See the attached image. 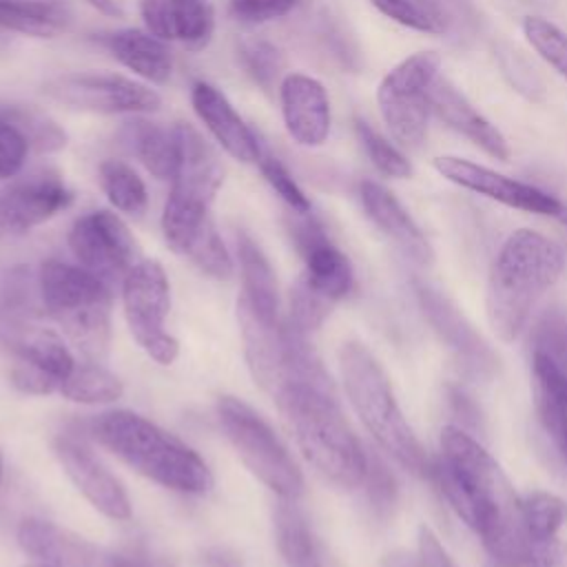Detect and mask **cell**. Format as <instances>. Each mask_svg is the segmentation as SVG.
I'll return each mask as SVG.
<instances>
[{"instance_id": "obj_1", "label": "cell", "mask_w": 567, "mask_h": 567, "mask_svg": "<svg viewBox=\"0 0 567 567\" xmlns=\"http://www.w3.org/2000/svg\"><path fill=\"white\" fill-rule=\"evenodd\" d=\"M430 478L452 509L481 536L485 549L520 527V498L489 452L465 430L443 427L441 454L432 461Z\"/></svg>"}, {"instance_id": "obj_2", "label": "cell", "mask_w": 567, "mask_h": 567, "mask_svg": "<svg viewBox=\"0 0 567 567\" xmlns=\"http://www.w3.org/2000/svg\"><path fill=\"white\" fill-rule=\"evenodd\" d=\"M306 461L330 483L343 489L359 487L368 467V452L348 425L334 388L288 383L275 394Z\"/></svg>"}, {"instance_id": "obj_3", "label": "cell", "mask_w": 567, "mask_h": 567, "mask_svg": "<svg viewBox=\"0 0 567 567\" xmlns=\"http://www.w3.org/2000/svg\"><path fill=\"white\" fill-rule=\"evenodd\" d=\"M565 266L563 248L545 235L520 228L501 246L487 284V317L503 341L525 328L536 301L556 284Z\"/></svg>"}, {"instance_id": "obj_4", "label": "cell", "mask_w": 567, "mask_h": 567, "mask_svg": "<svg viewBox=\"0 0 567 567\" xmlns=\"http://www.w3.org/2000/svg\"><path fill=\"white\" fill-rule=\"evenodd\" d=\"M91 434L162 487L182 494H204L213 487V474L193 447L135 412H104L91 421Z\"/></svg>"}, {"instance_id": "obj_5", "label": "cell", "mask_w": 567, "mask_h": 567, "mask_svg": "<svg viewBox=\"0 0 567 567\" xmlns=\"http://www.w3.org/2000/svg\"><path fill=\"white\" fill-rule=\"evenodd\" d=\"M339 370L346 394L365 430L401 467L416 476H430L432 461L408 425L392 385L372 352L348 341L339 350Z\"/></svg>"}, {"instance_id": "obj_6", "label": "cell", "mask_w": 567, "mask_h": 567, "mask_svg": "<svg viewBox=\"0 0 567 567\" xmlns=\"http://www.w3.org/2000/svg\"><path fill=\"white\" fill-rule=\"evenodd\" d=\"M177 168L162 213V230L171 250L186 255L190 244L204 233L210 204L224 182V168L213 146L190 126L177 124Z\"/></svg>"}, {"instance_id": "obj_7", "label": "cell", "mask_w": 567, "mask_h": 567, "mask_svg": "<svg viewBox=\"0 0 567 567\" xmlns=\"http://www.w3.org/2000/svg\"><path fill=\"white\" fill-rule=\"evenodd\" d=\"M44 312L89 359H102L109 346L111 286L82 266L49 259L38 270Z\"/></svg>"}, {"instance_id": "obj_8", "label": "cell", "mask_w": 567, "mask_h": 567, "mask_svg": "<svg viewBox=\"0 0 567 567\" xmlns=\"http://www.w3.org/2000/svg\"><path fill=\"white\" fill-rule=\"evenodd\" d=\"M217 416L246 467L279 498L297 501L303 492L301 470L261 414L235 396H221Z\"/></svg>"}, {"instance_id": "obj_9", "label": "cell", "mask_w": 567, "mask_h": 567, "mask_svg": "<svg viewBox=\"0 0 567 567\" xmlns=\"http://www.w3.org/2000/svg\"><path fill=\"white\" fill-rule=\"evenodd\" d=\"M439 55L414 53L396 64L379 84L377 102L392 137L405 148H419L427 133L430 89L439 78Z\"/></svg>"}, {"instance_id": "obj_10", "label": "cell", "mask_w": 567, "mask_h": 567, "mask_svg": "<svg viewBox=\"0 0 567 567\" xmlns=\"http://www.w3.org/2000/svg\"><path fill=\"white\" fill-rule=\"evenodd\" d=\"M122 301L135 341L151 359L171 365L177 359L179 343L166 332L171 290L164 268L153 259H140L122 281Z\"/></svg>"}, {"instance_id": "obj_11", "label": "cell", "mask_w": 567, "mask_h": 567, "mask_svg": "<svg viewBox=\"0 0 567 567\" xmlns=\"http://www.w3.org/2000/svg\"><path fill=\"white\" fill-rule=\"evenodd\" d=\"M69 248L78 264L100 279L122 284L137 264V246L126 224L111 210H93L73 221Z\"/></svg>"}, {"instance_id": "obj_12", "label": "cell", "mask_w": 567, "mask_h": 567, "mask_svg": "<svg viewBox=\"0 0 567 567\" xmlns=\"http://www.w3.org/2000/svg\"><path fill=\"white\" fill-rule=\"evenodd\" d=\"M44 95L91 113H151L162 97L155 89L115 73H75L51 80Z\"/></svg>"}, {"instance_id": "obj_13", "label": "cell", "mask_w": 567, "mask_h": 567, "mask_svg": "<svg viewBox=\"0 0 567 567\" xmlns=\"http://www.w3.org/2000/svg\"><path fill=\"white\" fill-rule=\"evenodd\" d=\"M55 456L66 476L84 494V498L113 520L131 518V501L122 483L100 463L82 436L64 432L55 439Z\"/></svg>"}, {"instance_id": "obj_14", "label": "cell", "mask_w": 567, "mask_h": 567, "mask_svg": "<svg viewBox=\"0 0 567 567\" xmlns=\"http://www.w3.org/2000/svg\"><path fill=\"white\" fill-rule=\"evenodd\" d=\"M434 168L445 179H450L463 188H470L478 195H485L489 199H496L509 208H520L527 213H538V215H549V217H558V213L563 208V202L556 199L554 195H549L532 184L505 177L492 168L461 159V157H452V155L436 157Z\"/></svg>"}, {"instance_id": "obj_15", "label": "cell", "mask_w": 567, "mask_h": 567, "mask_svg": "<svg viewBox=\"0 0 567 567\" xmlns=\"http://www.w3.org/2000/svg\"><path fill=\"white\" fill-rule=\"evenodd\" d=\"M244 352L255 381L272 396L288 381L290 334L286 321H264L241 297L237 299Z\"/></svg>"}, {"instance_id": "obj_16", "label": "cell", "mask_w": 567, "mask_h": 567, "mask_svg": "<svg viewBox=\"0 0 567 567\" xmlns=\"http://www.w3.org/2000/svg\"><path fill=\"white\" fill-rule=\"evenodd\" d=\"M73 202L58 175H33L0 195V237H13L51 219Z\"/></svg>"}, {"instance_id": "obj_17", "label": "cell", "mask_w": 567, "mask_h": 567, "mask_svg": "<svg viewBox=\"0 0 567 567\" xmlns=\"http://www.w3.org/2000/svg\"><path fill=\"white\" fill-rule=\"evenodd\" d=\"M290 233L306 266L303 279L330 301L346 297L354 281L352 266L348 257L328 239L321 224L312 217L297 219Z\"/></svg>"}, {"instance_id": "obj_18", "label": "cell", "mask_w": 567, "mask_h": 567, "mask_svg": "<svg viewBox=\"0 0 567 567\" xmlns=\"http://www.w3.org/2000/svg\"><path fill=\"white\" fill-rule=\"evenodd\" d=\"M286 131L301 146H321L330 133V100L323 84L303 73H288L279 86Z\"/></svg>"}, {"instance_id": "obj_19", "label": "cell", "mask_w": 567, "mask_h": 567, "mask_svg": "<svg viewBox=\"0 0 567 567\" xmlns=\"http://www.w3.org/2000/svg\"><path fill=\"white\" fill-rule=\"evenodd\" d=\"M190 102L197 117L217 140V144L235 159L257 164L261 159V146L250 126L239 117L226 95L208 82H195Z\"/></svg>"}, {"instance_id": "obj_20", "label": "cell", "mask_w": 567, "mask_h": 567, "mask_svg": "<svg viewBox=\"0 0 567 567\" xmlns=\"http://www.w3.org/2000/svg\"><path fill=\"white\" fill-rule=\"evenodd\" d=\"M140 13L153 35L190 49L206 47L215 27L213 9L204 0H142Z\"/></svg>"}, {"instance_id": "obj_21", "label": "cell", "mask_w": 567, "mask_h": 567, "mask_svg": "<svg viewBox=\"0 0 567 567\" xmlns=\"http://www.w3.org/2000/svg\"><path fill=\"white\" fill-rule=\"evenodd\" d=\"M361 204L368 213V217L419 266L432 264V248L421 233V228L414 224V219L408 215V210L399 204V199L381 184L377 182H361L359 186Z\"/></svg>"}, {"instance_id": "obj_22", "label": "cell", "mask_w": 567, "mask_h": 567, "mask_svg": "<svg viewBox=\"0 0 567 567\" xmlns=\"http://www.w3.org/2000/svg\"><path fill=\"white\" fill-rule=\"evenodd\" d=\"M419 303L423 308V315L432 323V328L441 334L443 341H447L450 348H454L463 359H467L476 368H492L494 357L485 341L476 334V330L467 323V319L458 312V308L439 290L432 286L416 281L414 284Z\"/></svg>"}, {"instance_id": "obj_23", "label": "cell", "mask_w": 567, "mask_h": 567, "mask_svg": "<svg viewBox=\"0 0 567 567\" xmlns=\"http://www.w3.org/2000/svg\"><path fill=\"white\" fill-rule=\"evenodd\" d=\"M430 111L456 133L481 146L496 159H507L509 148L505 137L445 80H434L430 89Z\"/></svg>"}, {"instance_id": "obj_24", "label": "cell", "mask_w": 567, "mask_h": 567, "mask_svg": "<svg viewBox=\"0 0 567 567\" xmlns=\"http://www.w3.org/2000/svg\"><path fill=\"white\" fill-rule=\"evenodd\" d=\"M16 536L27 556L58 567H91L97 556L89 540L49 520L24 518Z\"/></svg>"}, {"instance_id": "obj_25", "label": "cell", "mask_w": 567, "mask_h": 567, "mask_svg": "<svg viewBox=\"0 0 567 567\" xmlns=\"http://www.w3.org/2000/svg\"><path fill=\"white\" fill-rule=\"evenodd\" d=\"M100 44L111 51V55L124 64L135 75L153 82L166 84L173 71V58L168 47L162 38L153 35L151 31L140 29H120L104 33Z\"/></svg>"}, {"instance_id": "obj_26", "label": "cell", "mask_w": 567, "mask_h": 567, "mask_svg": "<svg viewBox=\"0 0 567 567\" xmlns=\"http://www.w3.org/2000/svg\"><path fill=\"white\" fill-rule=\"evenodd\" d=\"M237 257L241 270V299L264 321H279V290L275 270L255 239L244 230L237 233Z\"/></svg>"}, {"instance_id": "obj_27", "label": "cell", "mask_w": 567, "mask_h": 567, "mask_svg": "<svg viewBox=\"0 0 567 567\" xmlns=\"http://www.w3.org/2000/svg\"><path fill=\"white\" fill-rule=\"evenodd\" d=\"M272 520L277 549L288 567H321L317 538L295 498H279Z\"/></svg>"}, {"instance_id": "obj_28", "label": "cell", "mask_w": 567, "mask_h": 567, "mask_svg": "<svg viewBox=\"0 0 567 567\" xmlns=\"http://www.w3.org/2000/svg\"><path fill=\"white\" fill-rule=\"evenodd\" d=\"M122 140L153 177L173 179L177 168L175 128L168 131L146 120H133L124 126Z\"/></svg>"}, {"instance_id": "obj_29", "label": "cell", "mask_w": 567, "mask_h": 567, "mask_svg": "<svg viewBox=\"0 0 567 567\" xmlns=\"http://www.w3.org/2000/svg\"><path fill=\"white\" fill-rule=\"evenodd\" d=\"M71 11L58 0H0V29L31 35L55 38L66 31Z\"/></svg>"}, {"instance_id": "obj_30", "label": "cell", "mask_w": 567, "mask_h": 567, "mask_svg": "<svg viewBox=\"0 0 567 567\" xmlns=\"http://www.w3.org/2000/svg\"><path fill=\"white\" fill-rule=\"evenodd\" d=\"M100 184L106 199L122 213L140 217L148 206V195L142 177L120 159L100 164Z\"/></svg>"}, {"instance_id": "obj_31", "label": "cell", "mask_w": 567, "mask_h": 567, "mask_svg": "<svg viewBox=\"0 0 567 567\" xmlns=\"http://www.w3.org/2000/svg\"><path fill=\"white\" fill-rule=\"evenodd\" d=\"M124 392L122 381L100 363H82L60 385V394L75 403H111Z\"/></svg>"}, {"instance_id": "obj_32", "label": "cell", "mask_w": 567, "mask_h": 567, "mask_svg": "<svg viewBox=\"0 0 567 567\" xmlns=\"http://www.w3.org/2000/svg\"><path fill=\"white\" fill-rule=\"evenodd\" d=\"M520 527L532 538H551L567 518V503L549 492H532L518 501Z\"/></svg>"}, {"instance_id": "obj_33", "label": "cell", "mask_w": 567, "mask_h": 567, "mask_svg": "<svg viewBox=\"0 0 567 567\" xmlns=\"http://www.w3.org/2000/svg\"><path fill=\"white\" fill-rule=\"evenodd\" d=\"M383 16L394 22L432 35L450 31V20L436 0H370Z\"/></svg>"}, {"instance_id": "obj_34", "label": "cell", "mask_w": 567, "mask_h": 567, "mask_svg": "<svg viewBox=\"0 0 567 567\" xmlns=\"http://www.w3.org/2000/svg\"><path fill=\"white\" fill-rule=\"evenodd\" d=\"M523 33L534 51L563 78L567 80V33L543 18H525Z\"/></svg>"}, {"instance_id": "obj_35", "label": "cell", "mask_w": 567, "mask_h": 567, "mask_svg": "<svg viewBox=\"0 0 567 567\" xmlns=\"http://www.w3.org/2000/svg\"><path fill=\"white\" fill-rule=\"evenodd\" d=\"M334 301L326 299L323 295H319L303 277L292 286L290 290V315H288V323L308 334L315 332L323 321L326 317L330 315V308H332Z\"/></svg>"}, {"instance_id": "obj_36", "label": "cell", "mask_w": 567, "mask_h": 567, "mask_svg": "<svg viewBox=\"0 0 567 567\" xmlns=\"http://www.w3.org/2000/svg\"><path fill=\"white\" fill-rule=\"evenodd\" d=\"M239 60L248 71V75L264 91H270L284 71L281 51L266 40H244L239 44Z\"/></svg>"}, {"instance_id": "obj_37", "label": "cell", "mask_w": 567, "mask_h": 567, "mask_svg": "<svg viewBox=\"0 0 567 567\" xmlns=\"http://www.w3.org/2000/svg\"><path fill=\"white\" fill-rule=\"evenodd\" d=\"M354 128H357V135L363 144L370 162L377 166V171H381L388 177H410L412 175V166H410L408 157L394 144H390L383 135H379L368 122L357 120Z\"/></svg>"}, {"instance_id": "obj_38", "label": "cell", "mask_w": 567, "mask_h": 567, "mask_svg": "<svg viewBox=\"0 0 567 567\" xmlns=\"http://www.w3.org/2000/svg\"><path fill=\"white\" fill-rule=\"evenodd\" d=\"M202 272L215 279H228L233 275V259L215 228V224H208L204 233L190 244L186 255Z\"/></svg>"}, {"instance_id": "obj_39", "label": "cell", "mask_w": 567, "mask_h": 567, "mask_svg": "<svg viewBox=\"0 0 567 567\" xmlns=\"http://www.w3.org/2000/svg\"><path fill=\"white\" fill-rule=\"evenodd\" d=\"M534 403L547 434L554 439L560 456L567 463V390L532 388Z\"/></svg>"}, {"instance_id": "obj_40", "label": "cell", "mask_w": 567, "mask_h": 567, "mask_svg": "<svg viewBox=\"0 0 567 567\" xmlns=\"http://www.w3.org/2000/svg\"><path fill=\"white\" fill-rule=\"evenodd\" d=\"M16 124L18 128L24 133V137L29 140V146L35 151H58L66 144V135L64 131L49 117L35 113V111H24V109H9L4 111Z\"/></svg>"}, {"instance_id": "obj_41", "label": "cell", "mask_w": 567, "mask_h": 567, "mask_svg": "<svg viewBox=\"0 0 567 567\" xmlns=\"http://www.w3.org/2000/svg\"><path fill=\"white\" fill-rule=\"evenodd\" d=\"M261 168V175L266 177V182L272 186V190L299 215H308L310 213V202L306 197V193L299 188V184L295 182V177L288 173V168L272 155H261V159L257 162Z\"/></svg>"}, {"instance_id": "obj_42", "label": "cell", "mask_w": 567, "mask_h": 567, "mask_svg": "<svg viewBox=\"0 0 567 567\" xmlns=\"http://www.w3.org/2000/svg\"><path fill=\"white\" fill-rule=\"evenodd\" d=\"M29 148V140L18 124L4 111H0V182L20 173Z\"/></svg>"}, {"instance_id": "obj_43", "label": "cell", "mask_w": 567, "mask_h": 567, "mask_svg": "<svg viewBox=\"0 0 567 567\" xmlns=\"http://www.w3.org/2000/svg\"><path fill=\"white\" fill-rule=\"evenodd\" d=\"M365 494L372 503V507L381 514L388 512L394 505L396 498V483L385 463L379 456H368V467H365Z\"/></svg>"}, {"instance_id": "obj_44", "label": "cell", "mask_w": 567, "mask_h": 567, "mask_svg": "<svg viewBox=\"0 0 567 567\" xmlns=\"http://www.w3.org/2000/svg\"><path fill=\"white\" fill-rule=\"evenodd\" d=\"M299 0H230L228 11L239 22H268L286 16Z\"/></svg>"}, {"instance_id": "obj_45", "label": "cell", "mask_w": 567, "mask_h": 567, "mask_svg": "<svg viewBox=\"0 0 567 567\" xmlns=\"http://www.w3.org/2000/svg\"><path fill=\"white\" fill-rule=\"evenodd\" d=\"M419 567H456V563L450 558V554L443 549L439 538L427 529H419Z\"/></svg>"}, {"instance_id": "obj_46", "label": "cell", "mask_w": 567, "mask_h": 567, "mask_svg": "<svg viewBox=\"0 0 567 567\" xmlns=\"http://www.w3.org/2000/svg\"><path fill=\"white\" fill-rule=\"evenodd\" d=\"M450 405H452L454 416L461 421V430H465L467 434L478 430L481 414H478L476 405L472 403V399H467L461 390H450Z\"/></svg>"}, {"instance_id": "obj_47", "label": "cell", "mask_w": 567, "mask_h": 567, "mask_svg": "<svg viewBox=\"0 0 567 567\" xmlns=\"http://www.w3.org/2000/svg\"><path fill=\"white\" fill-rule=\"evenodd\" d=\"M153 565L155 563H151V558L142 551H117L102 563V567H153Z\"/></svg>"}, {"instance_id": "obj_48", "label": "cell", "mask_w": 567, "mask_h": 567, "mask_svg": "<svg viewBox=\"0 0 567 567\" xmlns=\"http://www.w3.org/2000/svg\"><path fill=\"white\" fill-rule=\"evenodd\" d=\"M202 567H241V560L224 547H210L202 554Z\"/></svg>"}, {"instance_id": "obj_49", "label": "cell", "mask_w": 567, "mask_h": 567, "mask_svg": "<svg viewBox=\"0 0 567 567\" xmlns=\"http://www.w3.org/2000/svg\"><path fill=\"white\" fill-rule=\"evenodd\" d=\"M86 2L109 18H126V0H86Z\"/></svg>"}, {"instance_id": "obj_50", "label": "cell", "mask_w": 567, "mask_h": 567, "mask_svg": "<svg viewBox=\"0 0 567 567\" xmlns=\"http://www.w3.org/2000/svg\"><path fill=\"white\" fill-rule=\"evenodd\" d=\"M383 567H419V565H416V560H412V556L399 551V554L388 556L385 563H383Z\"/></svg>"}, {"instance_id": "obj_51", "label": "cell", "mask_w": 567, "mask_h": 567, "mask_svg": "<svg viewBox=\"0 0 567 567\" xmlns=\"http://www.w3.org/2000/svg\"><path fill=\"white\" fill-rule=\"evenodd\" d=\"M560 224H565L567 226V204L563 202V208H560V213H558V217H556Z\"/></svg>"}, {"instance_id": "obj_52", "label": "cell", "mask_w": 567, "mask_h": 567, "mask_svg": "<svg viewBox=\"0 0 567 567\" xmlns=\"http://www.w3.org/2000/svg\"><path fill=\"white\" fill-rule=\"evenodd\" d=\"M20 567H58V565H49V563H42V560H33V563H27V565H20Z\"/></svg>"}, {"instance_id": "obj_53", "label": "cell", "mask_w": 567, "mask_h": 567, "mask_svg": "<svg viewBox=\"0 0 567 567\" xmlns=\"http://www.w3.org/2000/svg\"><path fill=\"white\" fill-rule=\"evenodd\" d=\"M153 567H171V565H166V563H155Z\"/></svg>"}, {"instance_id": "obj_54", "label": "cell", "mask_w": 567, "mask_h": 567, "mask_svg": "<svg viewBox=\"0 0 567 567\" xmlns=\"http://www.w3.org/2000/svg\"><path fill=\"white\" fill-rule=\"evenodd\" d=\"M0 481H2V452H0Z\"/></svg>"}]
</instances>
